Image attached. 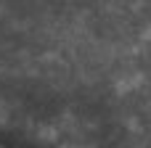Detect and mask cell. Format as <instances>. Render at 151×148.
Masks as SVG:
<instances>
[{
	"label": "cell",
	"mask_w": 151,
	"mask_h": 148,
	"mask_svg": "<svg viewBox=\"0 0 151 148\" xmlns=\"http://www.w3.org/2000/svg\"><path fill=\"white\" fill-rule=\"evenodd\" d=\"M0 5L53 64L151 109V0H0Z\"/></svg>",
	"instance_id": "cell-1"
}]
</instances>
